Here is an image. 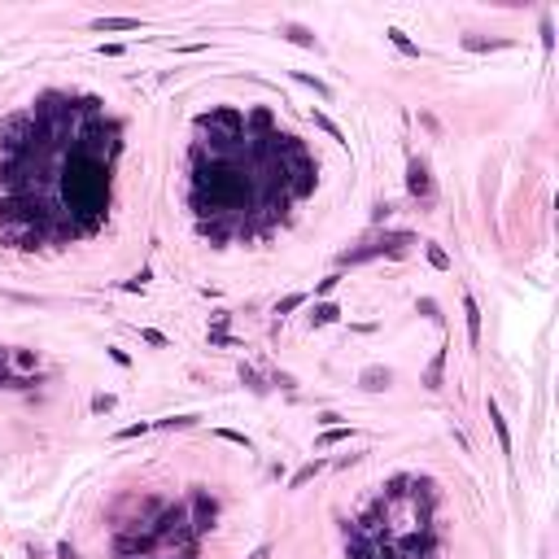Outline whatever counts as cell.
Masks as SVG:
<instances>
[{"mask_svg": "<svg viewBox=\"0 0 559 559\" xmlns=\"http://www.w3.org/2000/svg\"><path fill=\"white\" fill-rule=\"evenodd\" d=\"M122 153V122L101 96L44 92L0 127V223L13 249H57L96 236L109 214V184Z\"/></svg>", "mask_w": 559, "mask_h": 559, "instance_id": "cell-1", "label": "cell"}, {"mask_svg": "<svg viewBox=\"0 0 559 559\" xmlns=\"http://www.w3.org/2000/svg\"><path fill=\"white\" fill-rule=\"evenodd\" d=\"M319 184V158L302 136L280 131L271 109L219 105L197 118L188 205L210 245L267 241Z\"/></svg>", "mask_w": 559, "mask_h": 559, "instance_id": "cell-2", "label": "cell"}, {"mask_svg": "<svg viewBox=\"0 0 559 559\" xmlns=\"http://www.w3.org/2000/svg\"><path fill=\"white\" fill-rule=\"evenodd\" d=\"M432 511L437 485L428 477H394L354 524H345L349 559H441Z\"/></svg>", "mask_w": 559, "mask_h": 559, "instance_id": "cell-3", "label": "cell"}, {"mask_svg": "<svg viewBox=\"0 0 559 559\" xmlns=\"http://www.w3.org/2000/svg\"><path fill=\"white\" fill-rule=\"evenodd\" d=\"M149 511H153V520L122 524L118 547H114L118 559H197L201 538L192 533V520H188L184 502L149 498Z\"/></svg>", "mask_w": 559, "mask_h": 559, "instance_id": "cell-4", "label": "cell"}, {"mask_svg": "<svg viewBox=\"0 0 559 559\" xmlns=\"http://www.w3.org/2000/svg\"><path fill=\"white\" fill-rule=\"evenodd\" d=\"M192 507H188V520H192V533L197 538H205L210 529H214V520H219V498L210 494L205 485H192Z\"/></svg>", "mask_w": 559, "mask_h": 559, "instance_id": "cell-5", "label": "cell"}, {"mask_svg": "<svg viewBox=\"0 0 559 559\" xmlns=\"http://www.w3.org/2000/svg\"><path fill=\"white\" fill-rule=\"evenodd\" d=\"M407 192H411V197H419V201L432 197V175H428V166L419 162V158L407 162Z\"/></svg>", "mask_w": 559, "mask_h": 559, "instance_id": "cell-6", "label": "cell"}, {"mask_svg": "<svg viewBox=\"0 0 559 559\" xmlns=\"http://www.w3.org/2000/svg\"><path fill=\"white\" fill-rule=\"evenodd\" d=\"M358 385L367 389V394H385V389L394 385V372H389V367H363L358 372Z\"/></svg>", "mask_w": 559, "mask_h": 559, "instance_id": "cell-7", "label": "cell"}, {"mask_svg": "<svg viewBox=\"0 0 559 559\" xmlns=\"http://www.w3.org/2000/svg\"><path fill=\"white\" fill-rule=\"evenodd\" d=\"M485 411H489V424H494V432H498V446H502V455H511V432H507V419H502L498 402L489 398V402H485Z\"/></svg>", "mask_w": 559, "mask_h": 559, "instance_id": "cell-8", "label": "cell"}, {"mask_svg": "<svg viewBox=\"0 0 559 559\" xmlns=\"http://www.w3.org/2000/svg\"><path fill=\"white\" fill-rule=\"evenodd\" d=\"M464 315H468V341L481 345V306H477L472 293H464Z\"/></svg>", "mask_w": 559, "mask_h": 559, "instance_id": "cell-9", "label": "cell"}, {"mask_svg": "<svg viewBox=\"0 0 559 559\" xmlns=\"http://www.w3.org/2000/svg\"><path fill=\"white\" fill-rule=\"evenodd\" d=\"M328 464H324V459H311V464H306V468H297V472H293V481H288V489H302L306 481H315L319 477V472H324Z\"/></svg>", "mask_w": 559, "mask_h": 559, "instance_id": "cell-10", "label": "cell"}, {"mask_svg": "<svg viewBox=\"0 0 559 559\" xmlns=\"http://www.w3.org/2000/svg\"><path fill=\"white\" fill-rule=\"evenodd\" d=\"M140 18H92V31H136Z\"/></svg>", "mask_w": 559, "mask_h": 559, "instance_id": "cell-11", "label": "cell"}, {"mask_svg": "<svg viewBox=\"0 0 559 559\" xmlns=\"http://www.w3.org/2000/svg\"><path fill=\"white\" fill-rule=\"evenodd\" d=\"M284 39H288V44H302V48H319V39L306 31V26H297V22L284 26Z\"/></svg>", "mask_w": 559, "mask_h": 559, "instance_id": "cell-12", "label": "cell"}, {"mask_svg": "<svg viewBox=\"0 0 559 559\" xmlns=\"http://www.w3.org/2000/svg\"><path fill=\"white\" fill-rule=\"evenodd\" d=\"M441 372H446V349H437V354H432L428 372H424V385H428V389H441Z\"/></svg>", "mask_w": 559, "mask_h": 559, "instance_id": "cell-13", "label": "cell"}, {"mask_svg": "<svg viewBox=\"0 0 559 559\" xmlns=\"http://www.w3.org/2000/svg\"><path fill=\"white\" fill-rule=\"evenodd\" d=\"M337 319H341V311H337L332 302H319L315 311H311V324H315V328H324V324H337Z\"/></svg>", "mask_w": 559, "mask_h": 559, "instance_id": "cell-14", "label": "cell"}, {"mask_svg": "<svg viewBox=\"0 0 559 559\" xmlns=\"http://www.w3.org/2000/svg\"><path fill=\"white\" fill-rule=\"evenodd\" d=\"M385 35H389V44H394L398 53H407V57H419V48L411 44V35H407V31H398V26H389Z\"/></svg>", "mask_w": 559, "mask_h": 559, "instance_id": "cell-15", "label": "cell"}, {"mask_svg": "<svg viewBox=\"0 0 559 559\" xmlns=\"http://www.w3.org/2000/svg\"><path fill=\"white\" fill-rule=\"evenodd\" d=\"M464 48H472V53H489V48H507V39H481V35H464Z\"/></svg>", "mask_w": 559, "mask_h": 559, "instance_id": "cell-16", "label": "cell"}, {"mask_svg": "<svg viewBox=\"0 0 559 559\" xmlns=\"http://www.w3.org/2000/svg\"><path fill=\"white\" fill-rule=\"evenodd\" d=\"M311 118H315V127H324V131H328L332 140H337V145H349V140H345V131H341V127H337V122H332L328 114H319V109H315V114H311Z\"/></svg>", "mask_w": 559, "mask_h": 559, "instance_id": "cell-17", "label": "cell"}, {"mask_svg": "<svg viewBox=\"0 0 559 559\" xmlns=\"http://www.w3.org/2000/svg\"><path fill=\"white\" fill-rule=\"evenodd\" d=\"M424 254H428V262H432L437 271L450 267V258H446V249H441V245H432V241H428V245H424Z\"/></svg>", "mask_w": 559, "mask_h": 559, "instance_id": "cell-18", "label": "cell"}, {"mask_svg": "<svg viewBox=\"0 0 559 559\" xmlns=\"http://www.w3.org/2000/svg\"><path fill=\"white\" fill-rule=\"evenodd\" d=\"M297 306H306V293H288V297H284V302H280V306H275V315H280V319H284L288 311H297Z\"/></svg>", "mask_w": 559, "mask_h": 559, "instance_id": "cell-19", "label": "cell"}, {"mask_svg": "<svg viewBox=\"0 0 559 559\" xmlns=\"http://www.w3.org/2000/svg\"><path fill=\"white\" fill-rule=\"evenodd\" d=\"M201 415H171V419H158V428H192Z\"/></svg>", "mask_w": 559, "mask_h": 559, "instance_id": "cell-20", "label": "cell"}, {"mask_svg": "<svg viewBox=\"0 0 559 559\" xmlns=\"http://www.w3.org/2000/svg\"><path fill=\"white\" fill-rule=\"evenodd\" d=\"M114 407H118V398H114V394H96V398H92V411H96V415H109Z\"/></svg>", "mask_w": 559, "mask_h": 559, "instance_id": "cell-21", "label": "cell"}, {"mask_svg": "<svg viewBox=\"0 0 559 559\" xmlns=\"http://www.w3.org/2000/svg\"><path fill=\"white\" fill-rule=\"evenodd\" d=\"M345 437H354V428H341V424H337V428H328L324 437H319V446H337V441H345Z\"/></svg>", "mask_w": 559, "mask_h": 559, "instance_id": "cell-22", "label": "cell"}, {"mask_svg": "<svg viewBox=\"0 0 559 559\" xmlns=\"http://www.w3.org/2000/svg\"><path fill=\"white\" fill-rule=\"evenodd\" d=\"M219 437H223V441H232V446H245V450L254 446V441L245 437V432H236V428H219Z\"/></svg>", "mask_w": 559, "mask_h": 559, "instance_id": "cell-23", "label": "cell"}, {"mask_svg": "<svg viewBox=\"0 0 559 559\" xmlns=\"http://www.w3.org/2000/svg\"><path fill=\"white\" fill-rule=\"evenodd\" d=\"M153 424H145V419H140V424H127V428H118V441H131V437H140V432H149Z\"/></svg>", "mask_w": 559, "mask_h": 559, "instance_id": "cell-24", "label": "cell"}, {"mask_svg": "<svg viewBox=\"0 0 559 559\" xmlns=\"http://www.w3.org/2000/svg\"><path fill=\"white\" fill-rule=\"evenodd\" d=\"M210 345H241L232 337V332H223V328H210Z\"/></svg>", "mask_w": 559, "mask_h": 559, "instance_id": "cell-25", "label": "cell"}, {"mask_svg": "<svg viewBox=\"0 0 559 559\" xmlns=\"http://www.w3.org/2000/svg\"><path fill=\"white\" fill-rule=\"evenodd\" d=\"M297 79H302V83H311V88H315L319 96H324V101H328V96H332V88H328V83H319L315 75H302V70H297Z\"/></svg>", "mask_w": 559, "mask_h": 559, "instance_id": "cell-26", "label": "cell"}, {"mask_svg": "<svg viewBox=\"0 0 559 559\" xmlns=\"http://www.w3.org/2000/svg\"><path fill=\"white\" fill-rule=\"evenodd\" d=\"M241 381H245L249 389H267V385L258 381V372H254V367H245V363H241Z\"/></svg>", "mask_w": 559, "mask_h": 559, "instance_id": "cell-27", "label": "cell"}, {"mask_svg": "<svg viewBox=\"0 0 559 559\" xmlns=\"http://www.w3.org/2000/svg\"><path fill=\"white\" fill-rule=\"evenodd\" d=\"M145 284H149V271H140V275H131V280H127V284H122V288H127V293H140Z\"/></svg>", "mask_w": 559, "mask_h": 559, "instance_id": "cell-28", "label": "cell"}, {"mask_svg": "<svg viewBox=\"0 0 559 559\" xmlns=\"http://www.w3.org/2000/svg\"><path fill=\"white\" fill-rule=\"evenodd\" d=\"M13 363H18V367H35V354L31 349H13Z\"/></svg>", "mask_w": 559, "mask_h": 559, "instance_id": "cell-29", "label": "cell"}, {"mask_svg": "<svg viewBox=\"0 0 559 559\" xmlns=\"http://www.w3.org/2000/svg\"><path fill=\"white\" fill-rule=\"evenodd\" d=\"M140 337H145L149 345H171V341H166V337H162V332H158V328H145V332H140Z\"/></svg>", "mask_w": 559, "mask_h": 559, "instance_id": "cell-30", "label": "cell"}, {"mask_svg": "<svg viewBox=\"0 0 559 559\" xmlns=\"http://www.w3.org/2000/svg\"><path fill=\"white\" fill-rule=\"evenodd\" d=\"M109 358H114L118 367H127V363H131V358H127V349H118V345H109Z\"/></svg>", "mask_w": 559, "mask_h": 559, "instance_id": "cell-31", "label": "cell"}, {"mask_svg": "<svg viewBox=\"0 0 559 559\" xmlns=\"http://www.w3.org/2000/svg\"><path fill=\"white\" fill-rule=\"evenodd\" d=\"M57 559H79V551L70 547V542H57Z\"/></svg>", "mask_w": 559, "mask_h": 559, "instance_id": "cell-32", "label": "cell"}, {"mask_svg": "<svg viewBox=\"0 0 559 559\" xmlns=\"http://www.w3.org/2000/svg\"><path fill=\"white\" fill-rule=\"evenodd\" d=\"M337 419H341L337 411H324V415H319V424H324V428H337Z\"/></svg>", "mask_w": 559, "mask_h": 559, "instance_id": "cell-33", "label": "cell"}, {"mask_svg": "<svg viewBox=\"0 0 559 559\" xmlns=\"http://www.w3.org/2000/svg\"><path fill=\"white\" fill-rule=\"evenodd\" d=\"M249 559H271V547H267V542H262V547H258L254 555H249Z\"/></svg>", "mask_w": 559, "mask_h": 559, "instance_id": "cell-34", "label": "cell"}, {"mask_svg": "<svg viewBox=\"0 0 559 559\" xmlns=\"http://www.w3.org/2000/svg\"><path fill=\"white\" fill-rule=\"evenodd\" d=\"M26 559H44V551H39L35 542H31V547H26Z\"/></svg>", "mask_w": 559, "mask_h": 559, "instance_id": "cell-35", "label": "cell"}]
</instances>
